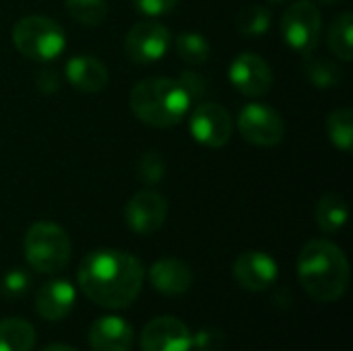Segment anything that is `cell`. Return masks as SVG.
<instances>
[{"label":"cell","mask_w":353,"mask_h":351,"mask_svg":"<svg viewBox=\"0 0 353 351\" xmlns=\"http://www.w3.org/2000/svg\"><path fill=\"white\" fill-rule=\"evenodd\" d=\"M12 43L29 60L52 62L64 52L66 33L60 23L46 14H27L14 23Z\"/></svg>","instance_id":"5b68a950"},{"label":"cell","mask_w":353,"mask_h":351,"mask_svg":"<svg viewBox=\"0 0 353 351\" xmlns=\"http://www.w3.org/2000/svg\"><path fill=\"white\" fill-rule=\"evenodd\" d=\"M190 95L178 79L149 77L139 81L130 91L132 114L155 128H172L180 124L190 110Z\"/></svg>","instance_id":"3957f363"},{"label":"cell","mask_w":353,"mask_h":351,"mask_svg":"<svg viewBox=\"0 0 353 351\" xmlns=\"http://www.w3.org/2000/svg\"><path fill=\"white\" fill-rule=\"evenodd\" d=\"M302 68H304L306 79L316 89H333V87L341 85V79H343L341 68L327 58H316L312 54H306Z\"/></svg>","instance_id":"44dd1931"},{"label":"cell","mask_w":353,"mask_h":351,"mask_svg":"<svg viewBox=\"0 0 353 351\" xmlns=\"http://www.w3.org/2000/svg\"><path fill=\"white\" fill-rule=\"evenodd\" d=\"M172 46V31L157 19H145L130 27L124 37V54L134 64L161 60Z\"/></svg>","instance_id":"52a82bcc"},{"label":"cell","mask_w":353,"mask_h":351,"mask_svg":"<svg viewBox=\"0 0 353 351\" xmlns=\"http://www.w3.org/2000/svg\"><path fill=\"white\" fill-rule=\"evenodd\" d=\"M35 85L43 95H52V93H56L60 89V77L52 66H43L35 74Z\"/></svg>","instance_id":"4dcf8cb0"},{"label":"cell","mask_w":353,"mask_h":351,"mask_svg":"<svg viewBox=\"0 0 353 351\" xmlns=\"http://www.w3.org/2000/svg\"><path fill=\"white\" fill-rule=\"evenodd\" d=\"M271 10L263 4H250L236 17V29L244 37H263L271 27Z\"/></svg>","instance_id":"cb8c5ba5"},{"label":"cell","mask_w":353,"mask_h":351,"mask_svg":"<svg viewBox=\"0 0 353 351\" xmlns=\"http://www.w3.org/2000/svg\"><path fill=\"white\" fill-rule=\"evenodd\" d=\"M238 130L248 143L267 149V147H275L283 141L285 122H283V116L275 108L252 101L240 110Z\"/></svg>","instance_id":"ba28073f"},{"label":"cell","mask_w":353,"mask_h":351,"mask_svg":"<svg viewBox=\"0 0 353 351\" xmlns=\"http://www.w3.org/2000/svg\"><path fill=\"white\" fill-rule=\"evenodd\" d=\"M168 201L155 190H141L130 197L124 207V221L130 232L139 236H151L168 219Z\"/></svg>","instance_id":"8fae6325"},{"label":"cell","mask_w":353,"mask_h":351,"mask_svg":"<svg viewBox=\"0 0 353 351\" xmlns=\"http://www.w3.org/2000/svg\"><path fill=\"white\" fill-rule=\"evenodd\" d=\"M64 74H66V81L83 93H97L105 89L110 81L108 66L99 58L87 56V54L72 56L64 66Z\"/></svg>","instance_id":"e0dca14e"},{"label":"cell","mask_w":353,"mask_h":351,"mask_svg":"<svg viewBox=\"0 0 353 351\" xmlns=\"http://www.w3.org/2000/svg\"><path fill=\"white\" fill-rule=\"evenodd\" d=\"M23 252L33 271L54 275L68 265L72 244L62 225L54 221H35L25 232Z\"/></svg>","instance_id":"277c9868"},{"label":"cell","mask_w":353,"mask_h":351,"mask_svg":"<svg viewBox=\"0 0 353 351\" xmlns=\"http://www.w3.org/2000/svg\"><path fill=\"white\" fill-rule=\"evenodd\" d=\"M134 8L139 12H143L145 17L149 19H159V17H165L170 14L178 4L180 0H132Z\"/></svg>","instance_id":"83f0119b"},{"label":"cell","mask_w":353,"mask_h":351,"mask_svg":"<svg viewBox=\"0 0 353 351\" xmlns=\"http://www.w3.org/2000/svg\"><path fill=\"white\" fill-rule=\"evenodd\" d=\"M178 83L184 87V91L190 95V99H201V97L209 91L207 79H205L203 74L194 72V70H184V72L178 77Z\"/></svg>","instance_id":"f1b7e54d"},{"label":"cell","mask_w":353,"mask_h":351,"mask_svg":"<svg viewBox=\"0 0 353 351\" xmlns=\"http://www.w3.org/2000/svg\"><path fill=\"white\" fill-rule=\"evenodd\" d=\"M192 333L176 317H157L141 331V351H190Z\"/></svg>","instance_id":"7c38bea8"},{"label":"cell","mask_w":353,"mask_h":351,"mask_svg":"<svg viewBox=\"0 0 353 351\" xmlns=\"http://www.w3.org/2000/svg\"><path fill=\"white\" fill-rule=\"evenodd\" d=\"M137 176L145 186H155L165 176V161L157 149H147L137 163Z\"/></svg>","instance_id":"484cf974"},{"label":"cell","mask_w":353,"mask_h":351,"mask_svg":"<svg viewBox=\"0 0 353 351\" xmlns=\"http://www.w3.org/2000/svg\"><path fill=\"white\" fill-rule=\"evenodd\" d=\"M323 17L312 0H296L281 17V37L298 54H312L321 41Z\"/></svg>","instance_id":"8992f818"},{"label":"cell","mask_w":353,"mask_h":351,"mask_svg":"<svg viewBox=\"0 0 353 351\" xmlns=\"http://www.w3.org/2000/svg\"><path fill=\"white\" fill-rule=\"evenodd\" d=\"M327 134L331 143L343 151L352 153L353 147V110L352 108H337L327 116Z\"/></svg>","instance_id":"7402d4cb"},{"label":"cell","mask_w":353,"mask_h":351,"mask_svg":"<svg viewBox=\"0 0 353 351\" xmlns=\"http://www.w3.org/2000/svg\"><path fill=\"white\" fill-rule=\"evenodd\" d=\"M298 279L316 302H337L345 296L352 269L345 252L329 240H310L298 257Z\"/></svg>","instance_id":"7a4b0ae2"},{"label":"cell","mask_w":353,"mask_h":351,"mask_svg":"<svg viewBox=\"0 0 353 351\" xmlns=\"http://www.w3.org/2000/svg\"><path fill=\"white\" fill-rule=\"evenodd\" d=\"M145 277H149V283L153 285V290H157L161 296H168V298L184 296L192 288V281H194V275L188 263L174 259V257H163L155 261L149 273H145Z\"/></svg>","instance_id":"5bb4252c"},{"label":"cell","mask_w":353,"mask_h":351,"mask_svg":"<svg viewBox=\"0 0 353 351\" xmlns=\"http://www.w3.org/2000/svg\"><path fill=\"white\" fill-rule=\"evenodd\" d=\"M230 83L246 97H263L273 87V68L271 64L252 52L238 54L230 64Z\"/></svg>","instance_id":"30bf717a"},{"label":"cell","mask_w":353,"mask_h":351,"mask_svg":"<svg viewBox=\"0 0 353 351\" xmlns=\"http://www.w3.org/2000/svg\"><path fill=\"white\" fill-rule=\"evenodd\" d=\"M223 345V335L217 329H203L192 337V348L199 351L219 350Z\"/></svg>","instance_id":"f546056e"},{"label":"cell","mask_w":353,"mask_h":351,"mask_svg":"<svg viewBox=\"0 0 353 351\" xmlns=\"http://www.w3.org/2000/svg\"><path fill=\"white\" fill-rule=\"evenodd\" d=\"M68 14L85 27H97L108 14V0H66Z\"/></svg>","instance_id":"d4e9b609"},{"label":"cell","mask_w":353,"mask_h":351,"mask_svg":"<svg viewBox=\"0 0 353 351\" xmlns=\"http://www.w3.org/2000/svg\"><path fill=\"white\" fill-rule=\"evenodd\" d=\"M329 50L341 60V62H352L353 60V14L352 12H341L335 17V21L329 27L327 35Z\"/></svg>","instance_id":"ffe728a7"},{"label":"cell","mask_w":353,"mask_h":351,"mask_svg":"<svg viewBox=\"0 0 353 351\" xmlns=\"http://www.w3.org/2000/svg\"><path fill=\"white\" fill-rule=\"evenodd\" d=\"M271 2H285V0H271Z\"/></svg>","instance_id":"836d02e7"},{"label":"cell","mask_w":353,"mask_h":351,"mask_svg":"<svg viewBox=\"0 0 353 351\" xmlns=\"http://www.w3.org/2000/svg\"><path fill=\"white\" fill-rule=\"evenodd\" d=\"M232 275L242 290L256 294L269 290L277 281L279 267L271 254L263 250H248L234 261Z\"/></svg>","instance_id":"4fadbf2b"},{"label":"cell","mask_w":353,"mask_h":351,"mask_svg":"<svg viewBox=\"0 0 353 351\" xmlns=\"http://www.w3.org/2000/svg\"><path fill=\"white\" fill-rule=\"evenodd\" d=\"M174 46H176L178 56L190 66H199V64L207 62L209 54H211L209 39L199 31H182V33H178L176 39H174Z\"/></svg>","instance_id":"603a6c76"},{"label":"cell","mask_w":353,"mask_h":351,"mask_svg":"<svg viewBox=\"0 0 353 351\" xmlns=\"http://www.w3.org/2000/svg\"><path fill=\"white\" fill-rule=\"evenodd\" d=\"M316 2H321V4H335V2H341V0H316Z\"/></svg>","instance_id":"d6a6232c"},{"label":"cell","mask_w":353,"mask_h":351,"mask_svg":"<svg viewBox=\"0 0 353 351\" xmlns=\"http://www.w3.org/2000/svg\"><path fill=\"white\" fill-rule=\"evenodd\" d=\"M188 128L196 143L209 149H219L228 145L234 134V118L223 106L215 101H203L192 110Z\"/></svg>","instance_id":"9c48e42d"},{"label":"cell","mask_w":353,"mask_h":351,"mask_svg":"<svg viewBox=\"0 0 353 351\" xmlns=\"http://www.w3.org/2000/svg\"><path fill=\"white\" fill-rule=\"evenodd\" d=\"M314 217H316V225L325 234H337L343 230V225L347 223V217H350L347 201L337 192H327L319 199Z\"/></svg>","instance_id":"ac0fdd59"},{"label":"cell","mask_w":353,"mask_h":351,"mask_svg":"<svg viewBox=\"0 0 353 351\" xmlns=\"http://www.w3.org/2000/svg\"><path fill=\"white\" fill-rule=\"evenodd\" d=\"M77 302V292L66 279H50L35 294V312L50 323L62 321L70 314Z\"/></svg>","instance_id":"2e32d148"},{"label":"cell","mask_w":353,"mask_h":351,"mask_svg":"<svg viewBox=\"0 0 353 351\" xmlns=\"http://www.w3.org/2000/svg\"><path fill=\"white\" fill-rule=\"evenodd\" d=\"M31 288V275L23 269H12L2 277V296L6 298H21L29 292Z\"/></svg>","instance_id":"4316f807"},{"label":"cell","mask_w":353,"mask_h":351,"mask_svg":"<svg viewBox=\"0 0 353 351\" xmlns=\"http://www.w3.org/2000/svg\"><path fill=\"white\" fill-rule=\"evenodd\" d=\"M41 351H77L74 348H68V345H62V343H54V345H48Z\"/></svg>","instance_id":"1f68e13d"},{"label":"cell","mask_w":353,"mask_h":351,"mask_svg":"<svg viewBox=\"0 0 353 351\" xmlns=\"http://www.w3.org/2000/svg\"><path fill=\"white\" fill-rule=\"evenodd\" d=\"M35 329L25 319L0 321V351H33Z\"/></svg>","instance_id":"d6986e66"},{"label":"cell","mask_w":353,"mask_h":351,"mask_svg":"<svg viewBox=\"0 0 353 351\" xmlns=\"http://www.w3.org/2000/svg\"><path fill=\"white\" fill-rule=\"evenodd\" d=\"M87 341L93 351H130L134 343V329L126 319L108 314L91 325Z\"/></svg>","instance_id":"9a60e30c"},{"label":"cell","mask_w":353,"mask_h":351,"mask_svg":"<svg viewBox=\"0 0 353 351\" xmlns=\"http://www.w3.org/2000/svg\"><path fill=\"white\" fill-rule=\"evenodd\" d=\"M81 292L101 308H128L145 283L143 263L124 250L99 248L89 252L77 271Z\"/></svg>","instance_id":"6da1fadb"}]
</instances>
